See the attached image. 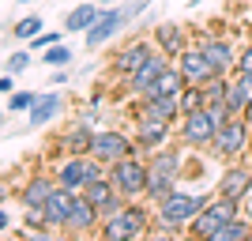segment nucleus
Here are the masks:
<instances>
[{
  "mask_svg": "<svg viewBox=\"0 0 252 241\" xmlns=\"http://www.w3.org/2000/svg\"><path fill=\"white\" fill-rule=\"evenodd\" d=\"M237 204H241V200H230V196H215L207 204V207L200 211V215H196V219L189 222V230H192V238H215V234L222 230V226H226V222L233 219V215H241V207H237Z\"/></svg>",
  "mask_w": 252,
  "mask_h": 241,
  "instance_id": "4",
  "label": "nucleus"
},
{
  "mask_svg": "<svg viewBox=\"0 0 252 241\" xmlns=\"http://www.w3.org/2000/svg\"><path fill=\"white\" fill-rule=\"evenodd\" d=\"M169 139V121H155V117H136V147L139 151H158Z\"/></svg>",
  "mask_w": 252,
  "mask_h": 241,
  "instance_id": "14",
  "label": "nucleus"
},
{
  "mask_svg": "<svg viewBox=\"0 0 252 241\" xmlns=\"http://www.w3.org/2000/svg\"><path fill=\"white\" fill-rule=\"evenodd\" d=\"M0 91H4V95H11V91H15V75H11V72H4V79H0Z\"/></svg>",
  "mask_w": 252,
  "mask_h": 241,
  "instance_id": "35",
  "label": "nucleus"
},
{
  "mask_svg": "<svg viewBox=\"0 0 252 241\" xmlns=\"http://www.w3.org/2000/svg\"><path fill=\"white\" fill-rule=\"evenodd\" d=\"M128 11H125V4H109V8H102V15H98V23L91 27V31L83 34V42H87V49H102L109 38H113L121 27H128Z\"/></svg>",
  "mask_w": 252,
  "mask_h": 241,
  "instance_id": "9",
  "label": "nucleus"
},
{
  "mask_svg": "<svg viewBox=\"0 0 252 241\" xmlns=\"http://www.w3.org/2000/svg\"><path fill=\"white\" fill-rule=\"evenodd\" d=\"M252 189V170L245 166H226L219 177V196H230V200H245Z\"/></svg>",
  "mask_w": 252,
  "mask_h": 241,
  "instance_id": "19",
  "label": "nucleus"
},
{
  "mask_svg": "<svg viewBox=\"0 0 252 241\" xmlns=\"http://www.w3.org/2000/svg\"><path fill=\"white\" fill-rule=\"evenodd\" d=\"M64 113V98L57 95V91H45V95H38V102L31 105V125L34 128H42V125H49V121H57V117Z\"/></svg>",
  "mask_w": 252,
  "mask_h": 241,
  "instance_id": "21",
  "label": "nucleus"
},
{
  "mask_svg": "<svg viewBox=\"0 0 252 241\" xmlns=\"http://www.w3.org/2000/svg\"><path fill=\"white\" fill-rule=\"evenodd\" d=\"M158 45H151V42H132V45H125V49L113 57V75H132V72H139L143 68V61H147L151 53H155Z\"/></svg>",
  "mask_w": 252,
  "mask_h": 241,
  "instance_id": "15",
  "label": "nucleus"
},
{
  "mask_svg": "<svg viewBox=\"0 0 252 241\" xmlns=\"http://www.w3.org/2000/svg\"><path fill=\"white\" fill-rule=\"evenodd\" d=\"M200 49L207 53V61L215 64L219 75H226L230 68H237V53H233V45L226 42V38H207V42H200Z\"/></svg>",
  "mask_w": 252,
  "mask_h": 241,
  "instance_id": "20",
  "label": "nucleus"
},
{
  "mask_svg": "<svg viewBox=\"0 0 252 241\" xmlns=\"http://www.w3.org/2000/svg\"><path fill=\"white\" fill-rule=\"evenodd\" d=\"M249 219H252V211H249Z\"/></svg>",
  "mask_w": 252,
  "mask_h": 241,
  "instance_id": "37",
  "label": "nucleus"
},
{
  "mask_svg": "<svg viewBox=\"0 0 252 241\" xmlns=\"http://www.w3.org/2000/svg\"><path fill=\"white\" fill-rule=\"evenodd\" d=\"M72 204H75V192H72V189H64V185H57V192L45 200V207H42V211H45V222H49V230H64Z\"/></svg>",
  "mask_w": 252,
  "mask_h": 241,
  "instance_id": "17",
  "label": "nucleus"
},
{
  "mask_svg": "<svg viewBox=\"0 0 252 241\" xmlns=\"http://www.w3.org/2000/svg\"><path fill=\"white\" fill-rule=\"evenodd\" d=\"M215 132H219V121L207 105L192 109V113L181 117V143L185 147H211L215 143Z\"/></svg>",
  "mask_w": 252,
  "mask_h": 241,
  "instance_id": "6",
  "label": "nucleus"
},
{
  "mask_svg": "<svg viewBox=\"0 0 252 241\" xmlns=\"http://www.w3.org/2000/svg\"><path fill=\"white\" fill-rule=\"evenodd\" d=\"M233 72H252V45H245L241 53H237V68Z\"/></svg>",
  "mask_w": 252,
  "mask_h": 241,
  "instance_id": "33",
  "label": "nucleus"
},
{
  "mask_svg": "<svg viewBox=\"0 0 252 241\" xmlns=\"http://www.w3.org/2000/svg\"><path fill=\"white\" fill-rule=\"evenodd\" d=\"M91 143H94V132H91V121H87V117L61 139V147L68 151V155H91Z\"/></svg>",
  "mask_w": 252,
  "mask_h": 241,
  "instance_id": "24",
  "label": "nucleus"
},
{
  "mask_svg": "<svg viewBox=\"0 0 252 241\" xmlns=\"http://www.w3.org/2000/svg\"><path fill=\"white\" fill-rule=\"evenodd\" d=\"M177 177H181V151L177 147L151 151V162H147V200L151 204H158L166 192L177 189Z\"/></svg>",
  "mask_w": 252,
  "mask_h": 241,
  "instance_id": "2",
  "label": "nucleus"
},
{
  "mask_svg": "<svg viewBox=\"0 0 252 241\" xmlns=\"http://www.w3.org/2000/svg\"><path fill=\"white\" fill-rule=\"evenodd\" d=\"M61 42V31H49V34H38V38H34V45H38V49H49V45H57Z\"/></svg>",
  "mask_w": 252,
  "mask_h": 241,
  "instance_id": "32",
  "label": "nucleus"
},
{
  "mask_svg": "<svg viewBox=\"0 0 252 241\" xmlns=\"http://www.w3.org/2000/svg\"><path fill=\"white\" fill-rule=\"evenodd\" d=\"M155 45L158 49H166L169 57H177L181 49H185V34H181L177 23H158L155 27Z\"/></svg>",
  "mask_w": 252,
  "mask_h": 241,
  "instance_id": "25",
  "label": "nucleus"
},
{
  "mask_svg": "<svg viewBox=\"0 0 252 241\" xmlns=\"http://www.w3.org/2000/svg\"><path fill=\"white\" fill-rule=\"evenodd\" d=\"M57 185H61V181H57V177H45V173L31 177V181H27V185L19 189V204H23V211H27V207H45V200L57 192Z\"/></svg>",
  "mask_w": 252,
  "mask_h": 241,
  "instance_id": "18",
  "label": "nucleus"
},
{
  "mask_svg": "<svg viewBox=\"0 0 252 241\" xmlns=\"http://www.w3.org/2000/svg\"><path fill=\"white\" fill-rule=\"evenodd\" d=\"M91 173H94V155H68L61 166H57V181L72 192H83Z\"/></svg>",
  "mask_w": 252,
  "mask_h": 241,
  "instance_id": "10",
  "label": "nucleus"
},
{
  "mask_svg": "<svg viewBox=\"0 0 252 241\" xmlns=\"http://www.w3.org/2000/svg\"><path fill=\"white\" fill-rule=\"evenodd\" d=\"M151 226L143 207H125L117 211L113 219H102V238L105 241H128V238H143Z\"/></svg>",
  "mask_w": 252,
  "mask_h": 241,
  "instance_id": "5",
  "label": "nucleus"
},
{
  "mask_svg": "<svg viewBox=\"0 0 252 241\" xmlns=\"http://www.w3.org/2000/svg\"><path fill=\"white\" fill-rule=\"evenodd\" d=\"M42 34V19L38 15H23L19 23H15V38H23V42H34Z\"/></svg>",
  "mask_w": 252,
  "mask_h": 241,
  "instance_id": "29",
  "label": "nucleus"
},
{
  "mask_svg": "<svg viewBox=\"0 0 252 241\" xmlns=\"http://www.w3.org/2000/svg\"><path fill=\"white\" fill-rule=\"evenodd\" d=\"M166 68H169V53H166V49H155L147 61H143V68H139V72L128 75V91H132V95H143V91H147V87L155 83Z\"/></svg>",
  "mask_w": 252,
  "mask_h": 241,
  "instance_id": "13",
  "label": "nucleus"
},
{
  "mask_svg": "<svg viewBox=\"0 0 252 241\" xmlns=\"http://www.w3.org/2000/svg\"><path fill=\"white\" fill-rule=\"evenodd\" d=\"M34 102H38V95H31V91H11L8 95V113H31Z\"/></svg>",
  "mask_w": 252,
  "mask_h": 241,
  "instance_id": "30",
  "label": "nucleus"
},
{
  "mask_svg": "<svg viewBox=\"0 0 252 241\" xmlns=\"http://www.w3.org/2000/svg\"><path fill=\"white\" fill-rule=\"evenodd\" d=\"M98 15H102L98 4H75V8L64 15V34H87L98 23Z\"/></svg>",
  "mask_w": 252,
  "mask_h": 241,
  "instance_id": "23",
  "label": "nucleus"
},
{
  "mask_svg": "<svg viewBox=\"0 0 252 241\" xmlns=\"http://www.w3.org/2000/svg\"><path fill=\"white\" fill-rule=\"evenodd\" d=\"M245 238H252V219H249V215H245V219H241V215H233L211 241H245Z\"/></svg>",
  "mask_w": 252,
  "mask_h": 241,
  "instance_id": "26",
  "label": "nucleus"
},
{
  "mask_svg": "<svg viewBox=\"0 0 252 241\" xmlns=\"http://www.w3.org/2000/svg\"><path fill=\"white\" fill-rule=\"evenodd\" d=\"M211 200L203 192H185V189H173L155 204V219L158 226H166V230H185L203 207H207Z\"/></svg>",
  "mask_w": 252,
  "mask_h": 241,
  "instance_id": "1",
  "label": "nucleus"
},
{
  "mask_svg": "<svg viewBox=\"0 0 252 241\" xmlns=\"http://www.w3.org/2000/svg\"><path fill=\"white\" fill-rule=\"evenodd\" d=\"M139 147L132 136H125V132H117V128H105V132H94V143H91V155L102 158L105 166H113V162H121V158L136 155Z\"/></svg>",
  "mask_w": 252,
  "mask_h": 241,
  "instance_id": "7",
  "label": "nucleus"
},
{
  "mask_svg": "<svg viewBox=\"0 0 252 241\" xmlns=\"http://www.w3.org/2000/svg\"><path fill=\"white\" fill-rule=\"evenodd\" d=\"M249 121H241V113L237 117H230L226 125H219V132H215V143H211V151L219 158H237L249 147Z\"/></svg>",
  "mask_w": 252,
  "mask_h": 241,
  "instance_id": "8",
  "label": "nucleus"
},
{
  "mask_svg": "<svg viewBox=\"0 0 252 241\" xmlns=\"http://www.w3.org/2000/svg\"><path fill=\"white\" fill-rule=\"evenodd\" d=\"M102 222V211L83 196V192H75V204L68 211V222H64V234H91Z\"/></svg>",
  "mask_w": 252,
  "mask_h": 241,
  "instance_id": "12",
  "label": "nucleus"
},
{
  "mask_svg": "<svg viewBox=\"0 0 252 241\" xmlns=\"http://www.w3.org/2000/svg\"><path fill=\"white\" fill-rule=\"evenodd\" d=\"M109 181H113V189L121 192L125 200L136 204L139 196H147V162H139L136 155L121 158V162L109 166Z\"/></svg>",
  "mask_w": 252,
  "mask_h": 241,
  "instance_id": "3",
  "label": "nucleus"
},
{
  "mask_svg": "<svg viewBox=\"0 0 252 241\" xmlns=\"http://www.w3.org/2000/svg\"><path fill=\"white\" fill-rule=\"evenodd\" d=\"M226 105H230V113H245V109H252L249 95H245V87L237 83V75H233V79H226Z\"/></svg>",
  "mask_w": 252,
  "mask_h": 241,
  "instance_id": "27",
  "label": "nucleus"
},
{
  "mask_svg": "<svg viewBox=\"0 0 252 241\" xmlns=\"http://www.w3.org/2000/svg\"><path fill=\"white\" fill-rule=\"evenodd\" d=\"M72 57H75V53L68 49L64 42H57V45H49V49H45V64H49V68H68V64H72Z\"/></svg>",
  "mask_w": 252,
  "mask_h": 241,
  "instance_id": "28",
  "label": "nucleus"
},
{
  "mask_svg": "<svg viewBox=\"0 0 252 241\" xmlns=\"http://www.w3.org/2000/svg\"><path fill=\"white\" fill-rule=\"evenodd\" d=\"M136 117H155V121H181L185 117V109H181V98H155V95H143V102H139Z\"/></svg>",
  "mask_w": 252,
  "mask_h": 241,
  "instance_id": "16",
  "label": "nucleus"
},
{
  "mask_svg": "<svg viewBox=\"0 0 252 241\" xmlns=\"http://www.w3.org/2000/svg\"><path fill=\"white\" fill-rule=\"evenodd\" d=\"M177 68L181 75L189 79V83H211V79H219V72H215V64L207 61V53L196 45V49H181L177 53Z\"/></svg>",
  "mask_w": 252,
  "mask_h": 241,
  "instance_id": "11",
  "label": "nucleus"
},
{
  "mask_svg": "<svg viewBox=\"0 0 252 241\" xmlns=\"http://www.w3.org/2000/svg\"><path fill=\"white\" fill-rule=\"evenodd\" d=\"M64 79H68V72H64V68H57V72H53V87H61Z\"/></svg>",
  "mask_w": 252,
  "mask_h": 241,
  "instance_id": "36",
  "label": "nucleus"
},
{
  "mask_svg": "<svg viewBox=\"0 0 252 241\" xmlns=\"http://www.w3.org/2000/svg\"><path fill=\"white\" fill-rule=\"evenodd\" d=\"M237 83L245 87V95H249V102H252V72H237Z\"/></svg>",
  "mask_w": 252,
  "mask_h": 241,
  "instance_id": "34",
  "label": "nucleus"
},
{
  "mask_svg": "<svg viewBox=\"0 0 252 241\" xmlns=\"http://www.w3.org/2000/svg\"><path fill=\"white\" fill-rule=\"evenodd\" d=\"M27 68H31V53H27V49H15V53L8 57V72H11V75H23Z\"/></svg>",
  "mask_w": 252,
  "mask_h": 241,
  "instance_id": "31",
  "label": "nucleus"
},
{
  "mask_svg": "<svg viewBox=\"0 0 252 241\" xmlns=\"http://www.w3.org/2000/svg\"><path fill=\"white\" fill-rule=\"evenodd\" d=\"M185 87H189V79L181 75V68H173V64H169V68L158 75V79L147 87V91H143V95H155V98H181V91H185ZM143 95H139V98H143Z\"/></svg>",
  "mask_w": 252,
  "mask_h": 241,
  "instance_id": "22",
  "label": "nucleus"
}]
</instances>
